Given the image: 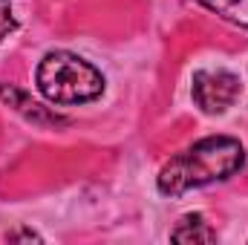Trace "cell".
<instances>
[{
	"mask_svg": "<svg viewBox=\"0 0 248 245\" xmlns=\"http://www.w3.org/2000/svg\"><path fill=\"white\" fill-rule=\"evenodd\" d=\"M246 147L231 136H208L176 153L159 170V190L165 196H182L190 187L222 182L243 170Z\"/></svg>",
	"mask_w": 248,
	"mask_h": 245,
	"instance_id": "6da1fadb",
	"label": "cell"
},
{
	"mask_svg": "<svg viewBox=\"0 0 248 245\" xmlns=\"http://www.w3.org/2000/svg\"><path fill=\"white\" fill-rule=\"evenodd\" d=\"M199 6H205L208 12L219 15L222 20L248 29V0H196Z\"/></svg>",
	"mask_w": 248,
	"mask_h": 245,
	"instance_id": "8992f818",
	"label": "cell"
},
{
	"mask_svg": "<svg viewBox=\"0 0 248 245\" xmlns=\"http://www.w3.org/2000/svg\"><path fill=\"white\" fill-rule=\"evenodd\" d=\"M170 240L173 243H214L217 231L199 214H187V216L179 219V225L170 231Z\"/></svg>",
	"mask_w": 248,
	"mask_h": 245,
	"instance_id": "5b68a950",
	"label": "cell"
},
{
	"mask_svg": "<svg viewBox=\"0 0 248 245\" xmlns=\"http://www.w3.org/2000/svg\"><path fill=\"white\" fill-rule=\"evenodd\" d=\"M15 32V15H12V3L9 0H0V41Z\"/></svg>",
	"mask_w": 248,
	"mask_h": 245,
	"instance_id": "52a82bcc",
	"label": "cell"
},
{
	"mask_svg": "<svg viewBox=\"0 0 248 245\" xmlns=\"http://www.w3.org/2000/svg\"><path fill=\"white\" fill-rule=\"evenodd\" d=\"M240 78L228 69H199L193 75V101L202 113H225L240 98Z\"/></svg>",
	"mask_w": 248,
	"mask_h": 245,
	"instance_id": "3957f363",
	"label": "cell"
},
{
	"mask_svg": "<svg viewBox=\"0 0 248 245\" xmlns=\"http://www.w3.org/2000/svg\"><path fill=\"white\" fill-rule=\"evenodd\" d=\"M0 98L9 104V107H15L17 113H23L26 119H35V122H55L61 124L58 116H52V113H46V107H41L38 101H32L23 90H17V87H6V84H0Z\"/></svg>",
	"mask_w": 248,
	"mask_h": 245,
	"instance_id": "277c9868",
	"label": "cell"
},
{
	"mask_svg": "<svg viewBox=\"0 0 248 245\" xmlns=\"http://www.w3.org/2000/svg\"><path fill=\"white\" fill-rule=\"evenodd\" d=\"M38 90L52 104H87L104 92V75L72 52H49L38 66Z\"/></svg>",
	"mask_w": 248,
	"mask_h": 245,
	"instance_id": "7a4b0ae2",
	"label": "cell"
}]
</instances>
